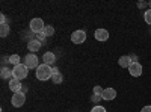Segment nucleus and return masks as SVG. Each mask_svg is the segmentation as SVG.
I'll return each instance as SVG.
<instances>
[{
    "label": "nucleus",
    "instance_id": "6e6552de",
    "mask_svg": "<svg viewBox=\"0 0 151 112\" xmlns=\"http://www.w3.org/2000/svg\"><path fill=\"white\" fill-rule=\"evenodd\" d=\"M9 90L14 92V94H15V92H21V80L12 77V79L9 80Z\"/></svg>",
    "mask_w": 151,
    "mask_h": 112
},
{
    "label": "nucleus",
    "instance_id": "1a4fd4ad",
    "mask_svg": "<svg viewBox=\"0 0 151 112\" xmlns=\"http://www.w3.org/2000/svg\"><path fill=\"white\" fill-rule=\"evenodd\" d=\"M94 36H95L97 41H107L109 40V32L106 29H97Z\"/></svg>",
    "mask_w": 151,
    "mask_h": 112
},
{
    "label": "nucleus",
    "instance_id": "4be33fe9",
    "mask_svg": "<svg viewBox=\"0 0 151 112\" xmlns=\"http://www.w3.org/2000/svg\"><path fill=\"white\" fill-rule=\"evenodd\" d=\"M91 100L94 102V103H100L103 100V97L101 95H97V94H92V97H91Z\"/></svg>",
    "mask_w": 151,
    "mask_h": 112
},
{
    "label": "nucleus",
    "instance_id": "9b49d317",
    "mask_svg": "<svg viewBox=\"0 0 151 112\" xmlns=\"http://www.w3.org/2000/svg\"><path fill=\"white\" fill-rule=\"evenodd\" d=\"M101 97H103V100L110 102V100H113V98L116 97V90H113V88H106Z\"/></svg>",
    "mask_w": 151,
    "mask_h": 112
},
{
    "label": "nucleus",
    "instance_id": "0eeeda50",
    "mask_svg": "<svg viewBox=\"0 0 151 112\" xmlns=\"http://www.w3.org/2000/svg\"><path fill=\"white\" fill-rule=\"evenodd\" d=\"M129 71H130V76L139 77V76H142V65L139 62H132L130 67H129Z\"/></svg>",
    "mask_w": 151,
    "mask_h": 112
},
{
    "label": "nucleus",
    "instance_id": "423d86ee",
    "mask_svg": "<svg viewBox=\"0 0 151 112\" xmlns=\"http://www.w3.org/2000/svg\"><path fill=\"white\" fill-rule=\"evenodd\" d=\"M71 41H73L74 44H82V43H85V41H86V32H85V30H76V32H73Z\"/></svg>",
    "mask_w": 151,
    "mask_h": 112
},
{
    "label": "nucleus",
    "instance_id": "5701e85b",
    "mask_svg": "<svg viewBox=\"0 0 151 112\" xmlns=\"http://www.w3.org/2000/svg\"><path fill=\"white\" fill-rule=\"evenodd\" d=\"M45 36H47V35H45L44 32H41V33H38V35H36V38H35V40H38L40 43H42V41L45 40Z\"/></svg>",
    "mask_w": 151,
    "mask_h": 112
},
{
    "label": "nucleus",
    "instance_id": "2eb2a0df",
    "mask_svg": "<svg viewBox=\"0 0 151 112\" xmlns=\"http://www.w3.org/2000/svg\"><path fill=\"white\" fill-rule=\"evenodd\" d=\"M0 77H2V79H9V80H11V77H14V76H12V70H9L8 67H2Z\"/></svg>",
    "mask_w": 151,
    "mask_h": 112
},
{
    "label": "nucleus",
    "instance_id": "7ed1b4c3",
    "mask_svg": "<svg viewBox=\"0 0 151 112\" xmlns=\"http://www.w3.org/2000/svg\"><path fill=\"white\" fill-rule=\"evenodd\" d=\"M23 64L26 65L27 68H38L41 64H40V59H38V56L35 53H29L24 56V61H23Z\"/></svg>",
    "mask_w": 151,
    "mask_h": 112
},
{
    "label": "nucleus",
    "instance_id": "f8f14e48",
    "mask_svg": "<svg viewBox=\"0 0 151 112\" xmlns=\"http://www.w3.org/2000/svg\"><path fill=\"white\" fill-rule=\"evenodd\" d=\"M40 48H41V43L38 41V40H30V41L27 43V50H29L30 53H36Z\"/></svg>",
    "mask_w": 151,
    "mask_h": 112
},
{
    "label": "nucleus",
    "instance_id": "39448f33",
    "mask_svg": "<svg viewBox=\"0 0 151 112\" xmlns=\"http://www.w3.org/2000/svg\"><path fill=\"white\" fill-rule=\"evenodd\" d=\"M11 103L12 106H15V108H21L24 103H26V95H24V92H15L14 95H12L11 98Z\"/></svg>",
    "mask_w": 151,
    "mask_h": 112
},
{
    "label": "nucleus",
    "instance_id": "393cba45",
    "mask_svg": "<svg viewBox=\"0 0 151 112\" xmlns=\"http://www.w3.org/2000/svg\"><path fill=\"white\" fill-rule=\"evenodd\" d=\"M0 23H2V24H8V21H6V15H5V14H2V17H0Z\"/></svg>",
    "mask_w": 151,
    "mask_h": 112
},
{
    "label": "nucleus",
    "instance_id": "f03ea898",
    "mask_svg": "<svg viewBox=\"0 0 151 112\" xmlns=\"http://www.w3.org/2000/svg\"><path fill=\"white\" fill-rule=\"evenodd\" d=\"M27 74H29V68L24 64H18V65H15L14 68H12V76H14V79L23 80V79L27 77Z\"/></svg>",
    "mask_w": 151,
    "mask_h": 112
},
{
    "label": "nucleus",
    "instance_id": "412c9836",
    "mask_svg": "<svg viewBox=\"0 0 151 112\" xmlns=\"http://www.w3.org/2000/svg\"><path fill=\"white\" fill-rule=\"evenodd\" d=\"M103 92H104V90L101 88V86H94V94H97V95H103Z\"/></svg>",
    "mask_w": 151,
    "mask_h": 112
},
{
    "label": "nucleus",
    "instance_id": "f3484780",
    "mask_svg": "<svg viewBox=\"0 0 151 112\" xmlns=\"http://www.w3.org/2000/svg\"><path fill=\"white\" fill-rule=\"evenodd\" d=\"M8 61H9V64H12L14 67H15V65H18V64H21V62H20V61H21V58H20L18 55H11Z\"/></svg>",
    "mask_w": 151,
    "mask_h": 112
},
{
    "label": "nucleus",
    "instance_id": "bb28decb",
    "mask_svg": "<svg viewBox=\"0 0 151 112\" xmlns=\"http://www.w3.org/2000/svg\"><path fill=\"white\" fill-rule=\"evenodd\" d=\"M148 6H150V9H151V2H150V3H148Z\"/></svg>",
    "mask_w": 151,
    "mask_h": 112
},
{
    "label": "nucleus",
    "instance_id": "4468645a",
    "mask_svg": "<svg viewBox=\"0 0 151 112\" xmlns=\"http://www.w3.org/2000/svg\"><path fill=\"white\" fill-rule=\"evenodd\" d=\"M52 80L56 83V85H59V83H62V80H64V77H62V74H60V71L58 70V68H53V74H52Z\"/></svg>",
    "mask_w": 151,
    "mask_h": 112
},
{
    "label": "nucleus",
    "instance_id": "9d476101",
    "mask_svg": "<svg viewBox=\"0 0 151 112\" xmlns=\"http://www.w3.org/2000/svg\"><path fill=\"white\" fill-rule=\"evenodd\" d=\"M42 61H44V64H47V65L52 67L55 62H56V55H55L53 52H45L44 56H42Z\"/></svg>",
    "mask_w": 151,
    "mask_h": 112
},
{
    "label": "nucleus",
    "instance_id": "dca6fc26",
    "mask_svg": "<svg viewBox=\"0 0 151 112\" xmlns=\"http://www.w3.org/2000/svg\"><path fill=\"white\" fill-rule=\"evenodd\" d=\"M9 24H0V36L2 38H5V36L9 35Z\"/></svg>",
    "mask_w": 151,
    "mask_h": 112
},
{
    "label": "nucleus",
    "instance_id": "aec40b11",
    "mask_svg": "<svg viewBox=\"0 0 151 112\" xmlns=\"http://www.w3.org/2000/svg\"><path fill=\"white\" fill-rule=\"evenodd\" d=\"M91 112H107V111H106V108H103V106L97 105V106H94V108L91 109Z\"/></svg>",
    "mask_w": 151,
    "mask_h": 112
},
{
    "label": "nucleus",
    "instance_id": "a211bd4d",
    "mask_svg": "<svg viewBox=\"0 0 151 112\" xmlns=\"http://www.w3.org/2000/svg\"><path fill=\"white\" fill-rule=\"evenodd\" d=\"M144 20H145V23H147V24H150V26H151V9H147V11H145V14H144Z\"/></svg>",
    "mask_w": 151,
    "mask_h": 112
},
{
    "label": "nucleus",
    "instance_id": "6ab92c4d",
    "mask_svg": "<svg viewBox=\"0 0 151 112\" xmlns=\"http://www.w3.org/2000/svg\"><path fill=\"white\" fill-rule=\"evenodd\" d=\"M44 33H45L47 36H53V33H55V27H53V26H45Z\"/></svg>",
    "mask_w": 151,
    "mask_h": 112
},
{
    "label": "nucleus",
    "instance_id": "f257e3e1",
    "mask_svg": "<svg viewBox=\"0 0 151 112\" xmlns=\"http://www.w3.org/2000/svg\"><path fill=\"white\" fill-rule=\"evenodd\" d=\"M52 74H53V68L50 65H47V64H44V62L36 68V79L38 80L45 82L48 79H52Z\"/></svg>",
    "mask_w": 151,
    "mask_h": 112
},
{
    "label": "nucleus",
    "instance_id": "b1692460",
    "mask_svg": "<svg viewBox=\"0 0 151 112\" xmlns=\"http://www.w3.org/2000/svg\"><path fill=\"white\" fill-rule=\"evenodd\" d=\"M148 3L147 2H137V8H147Z\"/></svg>",
    "mask_w": 151,
    "mask_h": 112
},
{
    "label": "nucleus",
    "instance_id": "20e7f679",
    "mask_svg": "<svg viewBox=\"0 0 151 112\" xmlns=\"http://www.w3.org/2000/svg\"><path fill=\"white\" fill-rule=\"evenodd\" d=\"M44 29H45V24H44V21L41 20V18H33V20H30V30L33 32V33H41V32H44Z\"/></svg>",
    "mask_w": 151,
    "mask_h": 112
},
{
    "label": "nucleus",
    "instance_id": "a878e982",
    "mask_svg": "<svg viewBox=\"0 0 151 112\" xmlns=\"http://www.w3.org/2000/svg\"><path fill=\"white\" fill-rule=\"evenodd\" d=\"M141 112H151V106L148 105V106H144L142 109H141Z\"/></svg>",
    "mask_w": 151,
    "mask_h": 112
},
{
    "label": "nucleus",
    "instance_id": "ddd939ff",
    "mask_svg": "<svg viewBox=\"0 0 151 112\" xmlns=\"http://www.w3.org/2000/svg\"><path fill=\"white\" fill-rule=\"evenodd\" d=\"M132 62H133V61H132L130 56H121V58L118 59V64H119L121 68H129Z\"/></svg>",
    "mask_w": 151,
    "mask_h": 112
}]
</instances>
